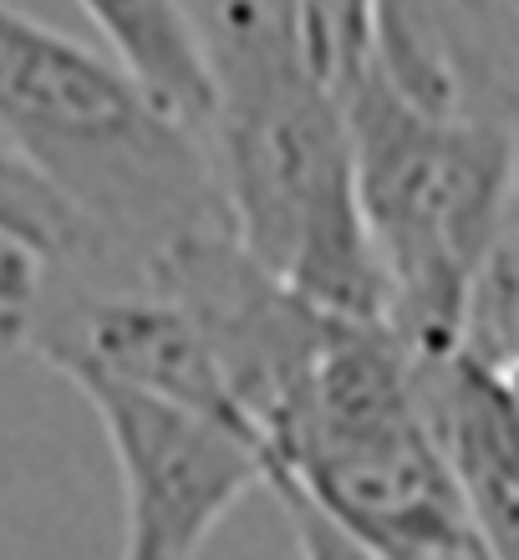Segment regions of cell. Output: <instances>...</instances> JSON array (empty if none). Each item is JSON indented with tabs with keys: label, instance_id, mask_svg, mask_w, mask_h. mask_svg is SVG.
I'll return each mask as SVG.
<instances>
[{
	"label": "cell",
	"instance_id": "7",
	"mask_svg": "<svg viewBox=\"0 0 519 560\" xmlns=\"http://www.w3.org/2000/svg\"><path fill=\"white\" fill-rule=\"evenodd\" d=\"M184 11L199 31L220 107L300 77H321L306 0H184Z\"/></svg>",
	"mask_w": 519,
	"mask_h": 560
},
{
	"label": "cell",
	"instance_id": "5",
	"mask_svg": "<svg viewBox=\"0 0 519 560\" xmlns=\"http://www.w3.org/2000/svg\"><path fill=\"white\" fill-rule=\"evenodd\" d=\"M67 383L87 398L118 464V560H193L255 485H270V458L245 428L97 372H72Z\"/></svg>",
	"mask_w": 519,
	"mask_h": 560
},
{
	"label": "cell",
	"instance_id": "10",
	"mask_svg": "<svg viewBox=\"0 0 519 560\" xmlns=\"http://www.w3.org/2000/svg\"><path fill=\"white\" fill-rule=\"evenodd\" d=\"M433 5L459 46L463 72H469V61L494 51V46L519 42V0H433Z\"/></svg>",
	"mask_w": 519,
	"mask_h": 560
},
{
	"label": "cell",
	"instance_id": "6",
	"mask_svg": "<svg viewBox=\"0 0 519 560\" xmlns=\"http://www.w3.org/2000/svg\"><path fill=\"white\" fill-rule=\"evenodd\" d=\"M76 5L107 42V57L158 107H168L178 122L209 138L220 92H214L204 46L184 0H76Z\"/></svg>",
	"mask_w": 519,
	"mask_h": 560
},
{
	"label": "cell",
	"instance_id": "2",
	"mask_svg": "<svg viewBox=\"0 0 519 560\" xmlns=\"http://www.w3.org/2000/svg\"><path fill=\"white\" fill-rule=\"evenodd\" d=\"M356 194L387 280V326L413 352L469 341L474 301L519 224V138L479 113H433L362 67L342 88Z\"/></svg>",
	"mask_w": 519,
	"mask_h": 560
},
{
	"label": "cell",
	"instance_id": "9",
	"mask_svg": "<svg viewBox=\"0 0 519 560\" xmlns=\"http://www.w3.org/2000/svg\"><path fill=\"white\" fill-rule=\"evenodd\" d=\"M371 11H377V0H306L316 67L331 88H342L346 77L362 72L371 46Z\"/></svg>",
	"mask_w": 519,
	"mask_h": 560
},
{
	"label": "cell",
	"instance_id": "3",
	"mask_svg": "<svg viewBox=\"0 0 519 560\" xmlns=\"http://www.w3.org/2000/svg\"><path fill=\"white\" fill-rule=\"evenodd\" d=\"M229 230L291 291L346 322H387L356 194V153L342 92L321 77L224 103L209 128Z\"/></svg>",
	"mask_w": 519,
	"mask_h": 560
},
{
	"label": "cell",
	"instance_id": "11",
	"mask_svg": "<svg viewBox=\"0 0 519 560\" xmlns=\"http://www.w3.org/2000/svg\"><path fill=\"white\" fill-rule=\"evenodd\" d=\"M281 504H285V520H291V535H296V556L300 560H371L352 535H342L321 510H311L306 500L281 494Z\"/></svg>",
	"mask_w": 519,
	"mask_h": 560
},
{
	"label": "cell",
	"instance_id": "4",
	"mask_svg": "<svg viewBox=\"0 0 519 560\" xmlns=\"http://www.w3.org/2000/svg\"><path fill=\"white\" fill-rule=\"evenodd\" d=\"M270 489L306 500L371 560H479L463 485L428 402L362 428H306L270 454Z\"/></svg>",
	"mask_w": 519,
	"mask_h": 560
},
{
	"label": "cell",
	"instance_id": "8",
	"mask_svg": "<svg viewBox=\"0 0 519 560\" xmlns=\"http://www.w3.org/2000/svg\"><path fill=\"white\" fill-rule=\"evenodd\" d=\"M82 245H87L82 224L67 214V205L0 148V250H21L36 260H72L82 255Z\"/></svg>",
	"mask_w": 519,
	"mask_h": 560
},
{
	"label": "cell",
	"instance_id": "1",
	"mask_svg": "<svg viewBox=\"0 0 519 560\" xmlns=\"http://www.w3.org/2000/svg\"><path fill=\"white\" fill-rule=\"evenodd\" d=\"M0 148L82 224L72 266L149 280L178 240L229 230L209 138L113 57L0 0Z\"/></svg>",
	"mask_w": 519,
	"mask_h": 560
}]
</instances>
